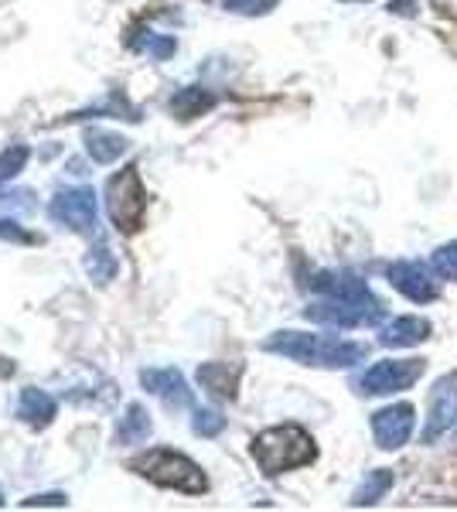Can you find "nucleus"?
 <instances>
[{"instance_id": "9b49d317", "label": "nucleus", "mask_w": 457, "mask_h": 512, "mask_svg": "<svg viewBox=\"0 0 457 512\" xmlns=\"http://www.w3.org/2000/svg\"><path fill=\"white\" fill-rule=\"evenodd\" d=\"M140 386L147 393L164 400L168 407L181 410L191 407V390H188V379L181 376V369L174 366H161V369H140Z\"/></svg>"}, {"instance_id": "f03ea898", "label": "nucleus", "mask_w": 457, "mask_h": 512, "mask_svg": "<svg viewBox=\"0 0 457 512\" xmlns=\"http://www.w3.org/2000/svg\"><path fill=\"white\" fill-rule=\"evenodd\" d=\"M249 454H253V461L260 465L263 475L277 478L314 465L318 461V444H314V437L301 424H277L253 437Z\"/></svg>"}, {"instance_id": "393cba45", "label": "nucleus", "mask_w": 457, "mask_h": 512, "mask_svg": "<svg viewBox=\"0 0 457 512\" xmlns=\"http://www.w3.org/2000/svg\"><path fill=\"white\" fill-rule=\"evenodd\" d=\"M134 48L137 52H147V55H154L157 62L161 59H168V55H174V38H164V35H151V31H147V38L144 41H134Z\"/></svg>"}, {"instance_id": "a878e982", "label": "nucleus", "mask_w": 457, "mask_h": 512, "mask_svg": "<svg viewBox=\"0 0 457 512\" xmlns=\"http://www.w3.org/2000/svg\"><path fill=\"white\" fill-rule=\"evenodd\" d=\"M38 506L65 509V506H69V495H62V492H45V495H31V499H24V502H21V509H38Z\"/></svg>"}, {"instance_id": "c756f323", "label": "nucleus", "mask_w": 457, "mask_h": 512, "mask_svg": "<svg viewBox=\"0 0 457 512\" xmlns=\"http://www.w3.org/2000/svg\"><path fill=\"white\" fill-rule=\"evenodd\" d=\"M348 4H362V0H348Z\"/></svg>"}, {"instance_id": "4468645a", "label": "nucleus", "mask_w": 457, "mask_h": 512, "mask_svg": "<svg viewBox=\"0 0 457 512\" xmlns=\"http://www.w3.org/2000/svg\"><path fill=\"white\" fill-rule=\"evenodd\" d=\"M239 376H243V366H229V362H205V366H198V383L215 400H236Z\"/></svg>"}, {"instance_id": "6e6552de", "label": "nucleus", "mask_w": 457, "mask_h": 512, "mask_svg": "<svg viewBox=\"0 0 457 512\" xmlns=\"http://www.w3.org/2000/svg\"><path fill=\"white\" fill-rule=\"evenodd\" d=\"M457 424V373L440 376L430 390V410L427 424H423V444H434Z\"/></svg>"}, {"instance_id": "f257e3e1", "label": "nucleus", "mask_w": 457, "mask_h": 512, "mask_svg": "<svg viewBox=\"0 0 457 512\" xmlns=\"http://www.w3.org/2000/svg\"><path fill=\"white\" fill-rule=\"evenodd\" d=\"M263 349L273 355H284L290 362L314 369H348L355 362H362L369 355V345L348 342V338H331V335H311V332H273Z\"/></svg>"}, {"instance_id": "ddd939ff", "label": "nucleus", "mask_w": 457, "mask_h": 512, "mask_svg": "<svg viewBox=\"0 0 457 512\" xmlns=\"http://www.w3.org/2000/svg\"><path fill=\"white\" fill-rule=\"evenodd\" d=\"M427 338H430V321L417 315L393 318L389 325H382V332H379V342L386 345V349H413V345L427 342Z\"/></svg>"}, {"instance_id": "a211bd4d", "label": "nucleus", "mask_w": 457, "mask_h": 512, "mask_svg": "<svg viewBox=\"0 0 457 512\" xmlns=\"http://www.w3.org/2000/svg\"><path fill=\"white\" fill-rule=\"evenodd\" d=\"M127 147L130 140L123 134H113V130H86V151L99 164H113L120 154H127Z\"/></svg>"}, {"instance_id": "5701e85b", "label": "nucleus", "mask_w": 457, "mask_h": 512, "mask_svg": "<svg viewBox=\"0 0 457 512\" xmlns=\"http://www.w3.org/2000/svg\"><path fill=\"white\" fill-rule=\"evenodd\" d=\"M191 431L198 437H215L226 431V417L219 410H195V420H191Z\"/></svg>"}, {"instance_id": "412c9836", "label": "nucleus", "mask_w": 457, "mask_h": 512, "mask_svg": "<svg viewBox=\"0 0 457 512\" xmlns=\"http://www.w3.org/2000/svg\"><path fill=\"white\" fill-rule=\"evenodd\" d=\"M28 158H31V151L24 144L7 147V151L0 154V185H7L11 178H18L24 171V164H28Z\"/></svg>"}, {"instance_id": "c85d7f7f", "label": "nucleus", "mask_w": 457, "mask_h": 512, "mask_svg": "<svg viewBox=\"0 0 457 512\" xmlns=\"http://www.w3.org/2000/svg\"><path fill=\"white\" fill-rule=\"evenodd\" d=\"M0 506H4V492H0Z\"/></svg>"}, {"instance_id": "0eeeda50", "label": "nucleus", "mask_w": 457, "mask_h": 512, "mask_svg": "<svg viewBox=\"0 0 457 512\" xmlns=\"http://www.w3.org/2000/svg\"><path fill=\"white\" fill-rule=\"evenodd\" d=\"M48 216H52L58 226H69L72 233H96V192L89 185L79 188H65L52 198L48 205Z\"/></svg>"}, {"instance_id": "2eb2a0df", "label": "nucleus", "mask_w": 457, "mask_h": 512, "mask_svg": "<svg viewBox=\"0 0 457 512\" xmlns=\"http://www.w3.org/2000/svg\"><path fill=\"white\" fill-rule=\"evenodd\" d=\"M18 417H21L28 427H35V431H45V427L58 417L55 396H52V393H45V390H35V386H28V390H21Z\"/></svg>"}, {"instance_id": "7ed1b4c3", "label": "nucleus", "mask_w": 457, "mask_h": 512, "mask_svg": "<svg viewBox=\"0 0 457 512\" xmlns=\"http://www.w3.org/2000/svg\"><path fill=\"white\" fill-rule=\"evenodd\" d=\"M130 472L147 478L157 489L185 492V495H205L209 492V478H205L202 465L191 461L188 454L171 448H151L147 454H137L130 461Z\"/></svg>"}, {"instance_id": "b1692460", "label": "nucleus", "mask_w": 457, "mask_h": 512, "mask_svg": "<svg viewBox=\"0 0 457 512\" xmlns=\"http://www.w3.org/2000/svg\"><path fill=\"white\" fill-rule=\"evenodd\" d=\"M280 0H222V7L232 14H243V18H263L277 7Z\"/></svg>"}, {"instance_id": "cd10ccee", "label": "nucleus", "mask_w": 457, "mask_h": 512, "mask_svg": "<svg viewBox=\"0 0 457 512\" xmlns=\"http://www.w3.org/2000/svg\"><path fill=\"white\" fill-rule=\"evenodd\" d=\"M389 11L393 14H417V7H413V0H393V4H389Z\"/></svg>"}, {"instance_id": "9d476101", "label": "nucleus", "mask_w": 457, "mask_h": 512, "mask_svg": "<svg viewBox=\"0 0 457 512\" xmlns=\"http://www.w3.org/2000/svg\"><path fill=\"white\" fill-rule=\"evenodd\" d=\"M389 284H393V291H400L403 297H410V301L417 304H427L437 297V284L434 277H430L427 263L420 260H400L389 267Z\"/></svg>"}, {"instance_id": "f8f14e48", "label": "nucleus", "mask_w": 457, "mask_h": 512, "mask_svg": "<svg viewBox=\"0 0 457 512\" xmlns=\"http://www.w3.org/2000/svg\"><path fill=\"white\" fill-rule=\"evenodd\" d=\"M311 287L321 297H342V301H376V294L365 287V280H359L355 274H342V270H324L311 280Z\"/></svg>"}, {"instance_id": "bb28decb", "label": "nucleus", "mask_w": 457, "mask_h": 512, "mask_svg": "<svg viewBox=\"0 0 457 512\" xmlns=\"http://www.w3.org/2000/svg\"><path fill=\"white\" fill-rule=\"evenodd\" d=\"M0 239H14V243H31V236L21 233V226L14 219H0Z\"/></svg>"}, {"instance_id": "423d86ee", "label": "nucleus", "mask_w": 457, "mask_h": 512, "mask_svg": "<svg viewBox=\"0 0 457 512\" xmlns=\"http://www.w3.org/2000/svg\"><path fill=\"white\" fill-rule=\"evenodd\" d=\"M307 321H318V325L331 328H365L376 325L382 318L379 301H342V297H321V301L307 304L304 308Z\"/></svg>"}, {"instance_id": "39448f33", "label": "nucleus", "mask_w": 457, "mask_h": 512, "mask_svg": "<svg viewBox=\"0 0 457 512\" xmlns=\"http://www.w3.org/2000/svg\"><path fill=\"white\" fill-rule=\"evenodd\" d=\"M423 369H427L423 359H382L355 379V390L362 396H389V393L410 390L423 376Z\"/></svg>"}, {"instance_id": "1a4fd4ad", "label": "nucleus", "mask_w": 457, "mask_h": 512, "mask_svg": "<svg viewBox=\"0 0 457 512\" xmlns=\"http://www.w3.org/2000/svg\"><path fill=\"white\" fill-rule=\"evenodd\" d=\"M413 414L410 403H393V407H382L372 414V437H376V444L382 451H396L403 448L406 441H410L413 434Z\"/></svg>"}, {"instance_id": "f3484780", "label": "nucleus", "mask_w": 457, "mask_h": 512, "mask_svg": "<svg viewBox=\"0 0 457 512\" xmlns=\"http://www.w3.org/2000/svg\"><path fill=\"white\" fill-rule=\"evenodd\" d=\"M154 431V420L140 403H130L127 414L116 424V444H144Z\"/></svg>"}, {"instance_id": "6ab92c4d", "label": "nucleus", "mask_w": 457, "mask_h": 512, "mask_svg": "<svg viewBox=\"0 0 457 512\" xmlns=\"http://www.w3.org/2000/svg\"><path fill=\"white\" fill-rule=\"evenodd\" d=\"M82 267H86V274H89L93 284H110V280L116 277V270H120V263H116V256H113L110 246H106L103 239H96V243L89 246Z\"/></svg>"}, {"instance_id": "20e7f679", "label": "nucleus", "mask_w": 457, "mask_h": 512, "mask_svg": "<svg viewBox=\"0 0 457 512\" xmlns=\"http://www.w3.org/2000/svg\"><path fill=\"white\" fill-rule=\"evenodd\" d=\"M106 216L123 236H137L147 226V188L137 164H127L106 181Z\"/></svg>"}, {"instance_id": "4be33fe9", "label": "nucleus", "mask_w": 457, "mask_h": 512, "mask_svg": "<svg viewBox=\"0 0 457 512\" xmlns=\"http://www.w3.org/2000/svg\"><path fill=\"white\" fill-rule=\"evenodd\" d=\"M430 270H434L437 277L454 280L457 284V239L454 243H444L440 250H434V256H430Z\"/></svg>"}, {"instance_id": "dca6fc26", "label": "nucleus", "mask_w": 457, "mask_h": 512, "mask_svg": "<svg viewBox=\"0 0 457 512\" xmlns=\"http://www.w3.org/2000/svg\"><path fill=\"white\" fill-rule=\"evenodd\" d=\"M212 106H215V96L209 93V89H202V86H185V89H178V93L171 96L168 110H171L178 120H195V117H202V113H209Z\"/></svg>"}, {"instance_id": "aec40b11", "label": "nucleus", "mask_w": 457, "mask_h": 512, "mask_svg": "<svg viewBox=\"0 0 457 512\" xmlns=\"http://www.w3.org/2000/svg\"><path fill=\"white\" fill-rule=\"evenodd\" d=\"M389 489H393V472L389 468H376L372 475H365V482L355 489V495H352V506H376V502L386 495Z\"/></svg>"}]
</instances>
